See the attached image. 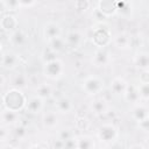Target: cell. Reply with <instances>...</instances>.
Segmentation results:
<instances>
[{
  "label": "cell",
  "mask_w": 149,
  "mask_h": 149,
  "mask_svg": "<svg viewBox=\"0 0 149 149\" xmlns=\"http://www.w3.org/2000/svg\"><path fill=\"white\" fill-rule=\"evenodd\" d=\"M129 149H143V147L140 146V144H134V146H132Z\"/></svg>",
  "instance_id": "d590c367"
},
{
  "label": "cell",
  "mask_w": 149,
  "mask_h": 149,
  "mask_svg": "<svg viewBox=\"0 0 149 149\" xmlns=\"http://www.w3.org/2000/svg\"><path fill=\"white\" fill-rule=\"evenodd\" d=\"M12 85H13V88H19V90L24 88L28 85V77L24 73L19 72L14 74V77L12 78Z\"/></svg>",
  "instance_id": "d4e9b609"
},
{
  "label": "cell",
  "mask_w": 149,
  "mask_h": 149,
  "mask_svg": "<svg viewBox=\"0 0 149 149\" xmlns=\"http://www.w3.org/2000/svg\"><path fill=\"white\" fill-rule=\"evenodd\" d=\"M64 64L59 58H55L52 61L45 62L43 68V73L45 77H48L51 80H58L64 76Z\"/></svg>",
  "instance_id": "3957f363"
},
{
  "label": "cell",
  "mask_w": 149,
  "mask_h": 149,
  "mask_svg": "<svg viewBox=\"0 0 149 149\" xmlns=\"http://www.w3.org/2000/svg\"><path fill=\"white\" fill-rule=\"evenodd\" d=\"M44 100L41 99L40 97L37 95H34L31 98H29L27 100V105H26V111L31 113V114H37L40 112L43 111V107H44Z\"/></svg>",
  "instance_id": "7c38bea8"
},
{
  "label": "cell",
  "mask_w": 149,
  "mask_h": 149,
  "mask_svg": "<svg viewBox=\"0 0 149 149\" xmlns=\"http://www.w3.org/2000/svg\"><path fill=\"white\" fill-rule=\"evenodd\" d=\"M20 120L19 116V112H14V111H9L7 108H3L1 112V123L2 126H14L17 125V121Z\"/></svg>",
  "instance_id": "5bb4252c"
},
{
  "label": "cell",
  "mask_w": 149,
  "mask_h": 149,
  "mask_svg": "<svg viewBox=\"0 0 149 149\" xmlns=\"http://www.w3.org/2000/svg\"><path fill=\"white\" fill-rule=\"evenodd\" d=\"M65 43L70 49H78L84 43V35L79 30H71L65 37Z\"/></svg>",
  "instance_id": "ba28073f"
},
{
  "label": "cell",
  "mask_w": 149,
  "mask_h": 149,
  "mask_svg": "<svg viewBox=\"0 0 149 149\" xmlns=\"http://www.w3.org/2000/svg\"><path fill=\"white\" fill-rule=\"evenodd\" d=\"M19 63V57L14 52H10V51H2L1 54V65L2 68L5 69H8V70H12L14 68H16Z\"/></svg>",
  "instance_id": "4fadbf2b"
},
{
  "label": "cell",
  "mask_w": 149,
  "mask_h": 149,
  "mask_svg": "<svg viewBox=\"0 0 149 149\" xmlns=\"http://www.w3.org/2000/svg\"><path fill=\"white\" fill-rule=\"evenodd\" d=\"M126 101L130 102V104H139L140 100H141V97H140V92H139V87L135 86V85H128L125 94H123Z\"/></svg>",
  "instance_id": "ffe728a7"
},
{
  "label": "cell",
  "mask_w": 149,
  "mask_h": 149,
  "mask_svg": "<svg viewBox=\"0 0 149 149\" xmlns=\"http://www.w3.org/2000/svg\"><path fill=\"white\" fill-rule=\"evenodd\" d=\"M97 136L105 144H111V143L116 141V139L119 136V132H118V128L114 123L105 122L98 128Z\"/></svg>",
  "instance_id": "277c9868"
},
{
  "label": "cell",
  "mask_w": 149,
  "mask_h": 149,
  "mask_svg": "<svg viewBox=\"0 0 149 149\" xmlns=\"http://www.w3.org/2000/svg\"><path fill=\"white\" fill-rule=\"evenodd\" d=\"M101 149H111L109 147H105V148H101Z\"/></svg>",
  "instance_id": "8d00e7d4"
},
{
  "label": "cell",
  "mask_w": 149,
  "mask_h": 149,
  "mask_svg": "<svg viewBox=\"0 0 149 149\" xmlns=\"http://www.w3.org/2000/svg\"><path fill=\"white\" fill-rule=\"evenodd\" d=\"M139 127H140L143 132H149V118H147L146 120L139 122Z\"/></svg>",
  "instance_id": "d6a6232c"
},
{
  "label": "cell",
  "mask_w": 149,
  "mask_h": 149,
  "mask_svg": "<svg viewBox=\"0 0 149 149\" xmlns=\"http://www.w3.org/2000/svg\"><path fill=\"white\" fill-rule=\"evenodd\" d=\"M9 42L14 47L21 48V47L26 45V43L28 42V36H27V34L23 30L17 29V30H15L14 33H12L9 35Z\"/></svg>",
  "instance_id": "9a60e30c"
},
{
  "label": "cell",
  "mask_w": 149,
  "mask_h": 149,
  "mask_svg": "<svg viewBox=\"0 0 149 149\" xmlns=\"http://www.w3.org/2000/svg\"><path fill=\"white\" fill-rule=\"evenodd\" d=\"M95 143L90 135H80L76 137V149H94Z\"/></svg>",
  "instance_id": "7402d4cb"
},
{
  "label": "cell",
  "mask_w": 149,
  "mask_h": 149,
  "mask_svg": "<svg viewBox=\"0 0 149 149\" xmlns=\"http://www.w3.org/2000/svg\"><path fill=\"white\" fill-rule=\"evenodd\" d=\"M36 95L40 97L41 99L45 100L49 99L52 95V87L48 83H41L36 86Z\"/></svg>",
  "instance_id": "603a6c76"
},
{
  "label": "cell",
  "mask_w": 149,
  "mask_h": 149,
  "mask_svg": "<svg viewBox=\"0 0 149 149\" xmlns=\"http://www.w3.org/2000/svg\"><path fill=\"white\" fill-rule=\"evenodd\" d=\"M90 5H91L90 1H83V0L74 2V7H76L77 9H79V10H86V9L90 7Z\"/></svg>",
  "instance_id": "f546056e"
},
{
  "label": "cell",
  "mask_w": 149,
  "mask_h": 149,
  "mask_svg": "<svg viewBox=\"0 0 149 149\" xmlns=\"http://www.w3.org/2000/svg\"><path fill=\"white\" fill-rule=\"evenodd\" d=\"M92 63H93L95 66H98V68L108 65V64L111 63V54H109V51H108L106 48L97 49L95 52L93 54Z\"/></svg>",
  "instance_id": "8992f818"
},
{
  "label": "cell",
  "mask_w": 149,
  "mask_h": 149,
  "mask_svg": "<svg viewBox=\"0 0 149 149\" xmlns=\"http://www.w3.org/2000/svg\"><path fill=\"white\" fill-rule=\"evenodd\" d=\"M132 116L137 123L146 120L147 118H149V107L143 102H139L134 105L132 109Z\"/></svg>",
  "instance_id": "8fae6325"
},
{
  "label": "cell",
  "mask_w": 149,
  "mask_h": 149,
  "mask_svg": "<svg viewBox=\"0 0 149 149\" xmlns=\"http://www.w3.org/2000/svg\"><path fill=\"white\" fill-rule=\"evenodd\" d=\"M90 109L95 115H101L108 111V104L104 98H95L90 104Z\"/></svg>",
  "instance_id": "2e32d148"
},
{
  "label": "cell",
  "mask_w": 149,
  "mask_h": 149,
  "mask_svg": "<svg viewBox=\"0 0 149 149\" xmlns=\"http://www.w3.org/2000/svg\"><path fill=\"white\" fill-rule=\"evenodd\" d=\"M0 24H1L2 30L8 31V33L12 34V33H14L15 30H17L19 21H17V19H16L14 15L7 13V14H3V15H2L1 21H0Z\"/></svg>",
  "instance_id": "30bf717a"
},
{
  "label": "cell",
  "mask_w": 149,
  "mask_h": 149,
  "mask_svg": "<svg viewBox=\"0 0 149 149\" xmlns=\"http://www.w3.org/2000/svg\"><path fill=\"white\" fill-rule=\"evenodd\" d=\"M49 49H51L54 52H59L62 51L65 47H66V43H65V38H63L62 36L55 38V40H51L49 42Z\"/></svg>",
  "instance_id": "484cf974"
},
{
  "label": "cell",
  "mask_w": 149,
  "mask_h": 149,
  "mask_svg": "<svg viewBox=\"0 0 149 149\" xmlns=\"http://www.w3.org/2000/svg\"><path fill=\"white\" fill-rule=\"evenodd\" d=\"M114 44L120 49H128L132 47V37L127 34H118L114 37Z\"/></svg>",
  "instance_id": "cb8c5ba5"
},
{
  "label": "cell",
  "mask_w": 149,
  "mask_h": 149,
  "mask_svg": "<svg viewBox=\"0 0 149 149\" xmlns=\"http://www.w3.org/2000/svg\"><path fill=\"white\" fill-rule=\"evenodd\" d=\"M42 123L45 128L54 129L58 125V115L55 111H48L42 115Z\"/></svg>",
  "instance_id": "ac0fdd59"
},
{
  "label": "cell",
  "mask_w": 149,
  "mask_h": 149,
  "mask_svg": "<svg viewBox=\"0 0 149 149\" xmlns=\"http://www.w3.org/2000/svg\"><path fill=\"white\" fill-rule=\"evenodd\" d=\"M56 109L58 113L69 114L73 111V104L68 97H61L56 101Z\"/></svg>",
  "instance_id": "e0dca14e"
},
{
  "label": "cell",
  "mask_w": 149,
  "mask_h": 149,
  "mask_svg": "<svg viewBox=\"0 0 149 149\" xmlns=\"http://www.w3.org/2000/svg\"><path fill=\"white\" fill-rule=\"evenodd\" d=\"M111 91L114 93V94H125L127 87H128V84L126 83V80L121 77H116L114 78L112 81H111Z\"/></svg>",
  "instance_id": "44dd1931"
},
{
  "label": "cell",
  "mask_w": 149,
  "mask_h": 149,
  "mask_svg": "<svg viewBox=\"0 0 149 149\" xmlns=\"http://www.w3.org/2000/svg\"><path fill=\"white\" fill-rule=\"evenodd\" d=\"M116 13L122 16H128L132 13V5L127 1H116Z\"/></svg>",
  "instance_id": "4316f807"
},
{
  "label": "cell",
  "mask_w": 149,
  "mask_h": 149,
  "mask_svg": "<svg viewBox=\"0 0 149 149\" xmlns=\"http://www.w3.org/2000/svg\"><path fill=\"white\" fill-rule=\"evenodd\" d=\"M134 64L141 71L149 70V52H147V51L137 52L134 57Z\"/></svg>",
  "instance_id": "d6986e66"
},
{
  "label": "cell",
  "mask_w": 149,
  "mask_h": 149,
  "mask_svg": "<svg viewBox=\"0 0 149 149\" xmlns=\"http://www.w3.org/2000/svg\"><path fill=\"white\" fill-rule=\"evenodd\" d=\"M61 33H62V29H61V26L57 22L50 21V22H47L43 27V36L49 42L51 40H55V38L59 37Z\"/></svg>",
  "instance_id": "52a82bcc"
},
{
  "label": "cell",
  "mask_w": 149,
  "mask_h": 149,
  "mask_svg": "<svg viewBox=\"0 0 149 149\" xmlns=\"http://www.w3.org/2000/svg\"><path fill=\"white\" fill-rule=\"evenodd\" d=\"M14 132H15V135H16L19 139H21V137H23V136L26 135V128H24L23 126H16Z\"/></svg>",
  "instance_id": "1f68e13d"
},
{
  "label": "cell",
  "mask_w": 149,
  "mask_h": 149,
  "mask_svg": "<svg viewBox=\"0 0 149 149\" xmlns=\"http://www.w3.org/2000/svg\"><path fill=\"white\" fill-rule=\"evenodd\" d=\"M81 90L87 95H97L104 90V80L98 76H88L81 83Z\"/></svg>",
  "instance_id": "5b68a950"
},
{
  "label": "cell",
  "mask_w": 149,
  "mask_h": 149,
  "mask_svg": "<svg viewBox=\"0 0 149 149\" xmlns=\"http://www.w3.org/2000/svg\"><path fill=\"white\" fill-rule=\"evenodd\" d=\"M29 149H48V147H47L44 143L40 142V143H35V144H33Z\"/></svg>",
  "instance_id": "836d02e7"
},
{
  "label": "cell",
  "mask_w": 149,
  "mask_h": 149,
  "mask_svg": "<svg viewBox=\"0 0 149 149\" xmlns=\"http://www.w3.org/2000/svg\"><path fill=\"white\" fill-rule=\"evenodd\" d=\"M98 6V12L102 15V17H107L111 15L116 14V1L112 0H101L97 3Z\"/></svg>",
  "instance_id": "9c48e42d"
},
{
  "label": "cell",
  "mask_w": 149,
  "mask_h": 149,
  "mask_svg": "<svg viewBox=\"0 0 149 149\" xmlns=\"http://www.w3.org/2000/svg\"><path fill=\"white\" fill-rule=\"evenodd\" d=\"M27 98L19 88H10L2 94V106L9 111L19 112L26 108Z\"/></svg>",
  "instance_id": "6da1fadb"
},
{
  "label": "cell",
  "mask_w": 149,
  "mask_h": 149,
  "mask_svg": "<svg viewBox=\"0 0 149 149\" xmlns=\"http://www.w3.org/2000/svg\"><path fill=\"white\" fill-rule=\"evenodd\" d=\"M1 149H17V148H15L14 146H12V144H5V143H2V147H1Z\"/></svg>",
  "instance_id": "e575fe53"
},
{
  "label": "cell",
  "mask_w": 149,
  "mask_h": 149,
  "mask_svg": "<svg viewBox=\"0 0 149 149\" xmlns=\"http://www.w3.org/2000/svg\"><path fill=\"white\" fill-rule=\"evenodd\" d=\"M92 42L98 49L107 47L112 42V36L108 27L102 23H99L97 27H94L92 31Z\"/></svg>",
  "instance_id": "7a4b0ae2"
},
{
  "label": "cell",
  "mask_w": 149,
  "mask_h": 149,
  "mask_svg": "<svg viewBox=\"0 0 149 149\" xmlns=\"http://www.w3.org/2000/svg\"><path fill=\"white\" fill-rule=\"evenodd\" d=\"M58 139L62 140V141L65 143L66 141L73 139V134H72V132H71L70 129H63V130H61V133H59V137H58Z\"/></svg>",
  "instance_id": "f1b7e54d"
},
{
  "label": "cell",
  "mask_w": 149,
  "mask_h": 149,
  "mask_svg": "<svg viewBox=\"0 0 149 149\" xmlns=\"http://www.w3.org/2000/svg\"><path fill=\"white\" fill-rule=\"evenodd\" d=\"M140 83H142V84L149 83V70L141 71V73H140Z\"/></svg>",
  "instance_id": "4dcf8cb0"
},
{
  "label": "cell",
  "mask_w": 149,
  "mask_h": 149,
  "mask_svg": "<svg viewBox=\"0 0 149 149\" xmlns=\"http://www.w3.org/2000/svg\"><path fill=\"white\" fill-rule=\"evenodd\" d=\"M137 87H139V92H140L141 99L148 100L149 99V83H146V84L140 83L137 85Z\"/></svg>",
  "instance_id": "83f0119b"
}]
</instances>
